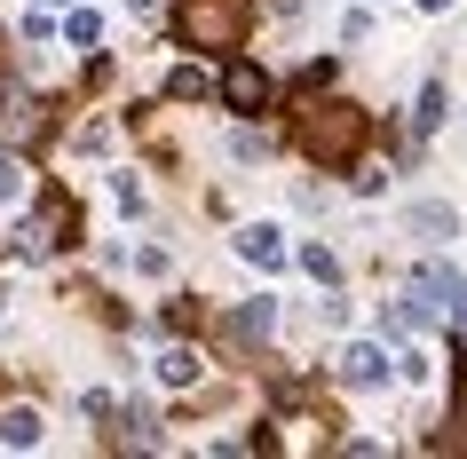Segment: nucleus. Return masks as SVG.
<instances>
[{"mask_svg":"<svg viewBox=\"0 0 467 459\" xmlns=\"http://www.w3.org/2000/svg\"><path fill=\"white\" fill-rule=\"evenodd\" d=\"M238 333H246V340H270L277 333V301H246V309H238Z\"/></svg>","mask_w":467,"mask_h":459,"instance_id":"8","label":"nucleus"},{"mask_svg":"<svg viewBox=\"0 0 467 459\" xmlns=\"http://www.w3.org/2000/svg\"><path fill=\"white\" fill-rule=\"evenodd\" d=\"M159 381H167V388H198V349H182V340L159 349Z\"/></svg>","mask_w":467,"mask_h":459,"instance_id":"6","label":"nucleus"},{"mask_svg":"<svg viewBox=\"0 0 467 459\" xmlns=\"http://www.w3.org/2000/svg\"><path fill=\"white\" fill-rule=\"evenodd\" d=\"M0 317H8V286H0Z\"/></svg>","mask_w":467,"mask_h":459,"instance_id":"17","label":"nucleus"},{"mask_svg":"<svg viewBox=\"0 0 467 459\" xmlns=\"http://www.w3.org/2000/svg\"><path fill=\"white\" fill-rule=\"evenodd\" d=\"M420 8H428V16H443V8H451V0H420Z\"/></svg>","mask_w":467,"mask_h":459,"instance_id":"16","label":"nucleus"},{"mask_svg":"<svg viewBox=\"0 0 467 459\" xmlns=\"http://www.w3.org/2000/svg\"><path fill=\"white\" fill-rule=\"evenodd\" d=\"M135 269H143V277H167L174 262H167V245H143V254H135Z\"/></svg>","mask_w":467,"mask_h":459,"instance_id":"14","label":"nucleus"},{"mask_svg":"<svg viewBox=\"0 0 467 459\" xmlns=\"http://www.w3.org/2000/svg\"><path fill=\"white\" fill-rule=\"evenodd\" d=\"M404 381L428 388V381H436V357H428V349H404Z\"/></svg>","mask_w":467,"mask_h":459,"instance_id":"12","label":"nucleus"},{"mask_svg":"<svg viewBox=\"0 0 467 459\" xmlns=\"http://www.w3.org/2000/svg\"><path fill=\"white\" fill-rule=\"evenodd\" d=\"M301 269H309L317 286H341V254H333V245H301Z\"/></svg>","mask_w":467,"mask_h":459,"instance_id":"9","label":"nucleus"},{"mask_svg":"<svg viewBox=\"0 0 467 459\" xmlns=\"http://www.w3.org/2000/svg\"><path fill=\"white\" fill-rule=\"evenodd\" d=\"M48 8H56V0H48Z\"/></svg>","mask_w":467,"mask_h":459,"instance_id":"18","label":"nucleus"},{"mask_svg":"<svg viewBox=\"0 0 467 459\" xmlns=\"http://www.w3.org/2000/svg\"><path fill=\"white\" fill-rule=\"evenodd\" d=\"M167 96H174V103H198V96H214V79H206V72H174Z\"/></svg>","mask_w":467,"mask_h":459,"instance_id":"11","label":"nucleus"},{"mask_svg":"<svg viewBox=\"0 0 467 459\" xmlns=\"http://www.w3.org/2000/svg\"><path fill=\"white\" fill-rule=\"evenodd\" d=\"M341 381L348 388H380L389 381V349H380V340H348L341 349Z\"/></svg>","mask_w":467,"mask_h":459,"instance_id":"2","label":"nucleus"},{"mask_svg":"<svg viewBox=\"0 0 467 459\" xmlns=\"http://www.w3.org/2000/svg\"><path fill=\"white\" fill-rule=\"evenodd\" d=\"M238 254H246L254 269H285V230H277V222H246V230H238Z\"/></svg>","mask_w":467,"mask_h":459,"instance_id":"4","label":"nucleus"},{"mask_svg":"<svg viewBox=\"0 0 467 459\" xmlns=\"http://www.w3.org/2000/svg\"><path fill=\"white\" fill-rule=\"evenodd\" d=\"M127 8H135L143 25H159V16H167V0H127Z\"/></svg>","mask_w":467,"mask_h":459,"instance_id":"15","label":"nucleus"},{"mask_svg":"<svg viewBox=\"0 0 467 459\" xmlns=\"http://www.w3.org/2000/svg\"><path fill=\"white\" fill-rule=\"evenodd\" d=\"M64 40H72V48H103V16H96V8H79L72 25H64Z\"/></svg>","mask_w":467,"mask_h":459,"instance_id":"10","label":"nucleus"},{"mask_svg":"<svg viewBox=\"0 0 467 459\" xmlns=\"http://www.w3.org/2000/svg\"><path fill=\"white\" fill-rule=\"evenodd\" d=\"M222 103H230V111H262V103H270V72L246 64V56H238V64H222Z\"/></svg>","mask_w":467,"mask_h":459,"instance_id":"1","label":"nucleus"},{"mask_svg":"<svg viewBox=\"0 0 467 459\" xmlns=\"http://www.w3.org/2000/svg\"><path fill=\"white\" fill-rule=\"evenodd\" d=\"M404 230H412L420 245H443L451 230H460V214H451L443 198H412V206H404Z\"/></svg>","mask_w":467,"mask_h":459,"instance_id":"3","label":"nucleus"},{"mask_svg":"<svg viewBox=\"0 0 467 459\" xmlns=\"http://www.w3.org/2000/svg\"><path fill=\"white\" fill-rule=\"evenodd\" d=\"M0 443H8V452H32V443H40V412L8 404V412H0Z\"/></svg>","mask_w":467,"mask_h":459,"instance_id":"5","label":"nucleus"},{"mask_svg":"<svg viewBox=\"0 0 467 459\" xmlns=\"http://www.w3.org/2000/svg\"><path fill=\"white\" fill-rule=\"evenodd\" d=\"M412 127H420V135H436V127H443V79H428V88H420V103H412Z\"/></svg>","mask_w":467,"mask_h":459,"instance_id":"7","label":"nucleus"},{"mask_svg":"<svg viewBox=\"0 0 467 459\" xmlns=\"http://www.w3.org/2000/svg\"><path fill=\"white\" fill-rule=\"evenodd\" d=\"M8 198H25V167H16V159L0 151V206H8Z\"/></svg>","mask_w":467,"mask_h":459,"instance_id":"13","label":"nucleus"}]
</instances>
